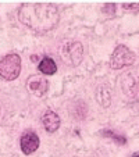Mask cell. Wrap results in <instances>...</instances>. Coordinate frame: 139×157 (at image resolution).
I'll return each instance as SVG.
<instances>
[{
	"label": "cell",
	"mask_w": 139,
	"mask_h": 157,
	"mask_svg": "<svg viewBox=\"0 0 139 157\" xmlns=\"http://www.w3.org/2000/svg\"><path fill=\"white\" fill-rule=\"evenodd\" d=\"M18 20L33 32L46 33L57 27L60 13L52 3H24L18 9Z\"/></svg>",
	"instance_id": "1"
},
{
	"label": "cell",
	"mask_w": 139,
	"mask_h": 157,
	"mask_svg": "<svg viewBox=\"0 0 139 157\" xmlns=\"http://www.w3.org/2000/svg\"><path fill=\"white\" fill-rule=\"evenodd\" d=\"M21 72V57L15 53L6 54L0 59V78L4 81H14Z\"/></svg>",
	"instance_id": "2"
},
{
	"label": "cell",
	"mask_w": 139,
	"mask_h": 157,
	"mask_svg": "<svg viewBox=\"0 0 139 157\" xmlns=\"http://www.w3.org/2000/svg\"><path fill=\"white\" fill-rule=\"evenodd\" d=\"M83 48L82 43L77 40H68L60 48V56L61 61L68 67H77L82 60Z\"/></svg>",
	"instance_id": "3"
},
{
	"label": "cell",
	"mask_w": 139,
	"mask_h": 157,
	"mask_svg": "<svg viewBox=\"0 0 139 157\" xmlns=\"http://www.w3.org/2000/svg\"><path fill=\"white\" fill-rule=\"evenodd\" d=\"M135 61L136 54L124 44H118L110 57V67H111V70H121L122 67L132 65Z\"/></svg>",
	"instance_id": "4"
},
{
	"label": "cell",
	"mask_w": 139,
	"mask_h": 157,
	"mask_svg": "<svg viewBox=\"0 0 139 157\" xmlns=\"http://www.w3.org/2000/svg\"><path fill=\"white\" fill-rule=\"evenodd\" d=\"M27 90L31 93V95L36 96V98H42L48 93L49 90V82L48 79L42 75H29L27 79Z\"/></svg>",
	"instance_id": "5"
},
{
	"label": "cell",
	"mask_w": 139,
	"mask_h": 157,
	"mask_svg": "<svg viewBox=\"0 0 139 157\" xmlns=\"http://www.w3.org/2000/svg\"><path fill=\"white\" fill-rule=\"evenodd\" d=\"M20 145H21V150H22L24 154H32L39 147V136L35 132H32V131H27V132L22 133Z\"/></svg>",
	"instance_id": "6"
},
{
	"label": "cell",
	"mask_w": 139,
	"mask_h": 157,
	"mask_svg": "<svg viewBox=\"0 0 139 157\" xmlns=\"http://www.w3.org/2000/svg\"><path fill=\"white\" fill-rule=\"evenodd\" d=\"M42 124H43V128L48 131L49 133L56 132L60 127L59 114L54 113V111H52V110H48V111L42 116Z\"/></svg>",
	"instance_id": "7"
},
{
	"label": "cell",
	"mask_w": 139,
	"mask_h": 157,
	"mask_svg": "<svg viewBox=\"0 0 139 157\" xmlns=\"http://www.w3.org/2000/svg\"><path fill=\"white\" fill-rule=\"evenodd\" d=\"M124 92H127V95L132 96V98L139 99V77L132 78V74L124 75Z\"/></svg>",
	"instance_id": "8"
},
{
	"label": "cell",
	"mask_w": 139,
	"mask_h": 157,
	"mask_svg": "<svg viewBox=\"0 0 139 157\" xmlns=\"http://www.w3.org/2000/svg\"><path fill=\"white\" fill-rule=\"evenodd\" d=\"M96 100L102 107H109L111 104V92L107 85H102L96 90Z\"/></svg>",
	"instance_id": "9"
},
{
	"label": "cell",
	"mask_w": 139,
	"mask_h": 157,
	"mask_svg": "<svg viewBox=\"0 0 139 157\" xmlns=\"http://www.w3.org/2000/svg\"><path fill=\"white\" fill-rule=\"evenodd\" d=\"M38 68H39V71L44 75H53V74H56V71H57V65L52 57H43V59L41 60V63H39Z\"/></svg>",
	"instance_id": "10"
},
{
	"label": "cell",
	"mask_w": 139,
	"mask_h": 157,
	"mask_svg": "<svg viewBox=\"0 0 139 157\" xmlns=\"http://www.w3.org/2000/svg\"><path fill=\"white\" fill-rule=\"evenodd\" d=\"M100 133L103 135V136L110 138V139L115 140V142L118 143V145H127V138L122 136V135H118V133L113 132V131H110V129H104V131H102Z\"/></svg>",
	"instance_id": "11"
},
{
	"label": "cell",
	"mask_w": 139,
	"mask_h": 157,
	"mask_svg": "<svg viewBox=\"0 0 139 157\" xmlns=\"http://www.w3.org/2000/svg\"><path fill=\"white\" fill-rule=\"evenodd\" d=\"M122 9L124 10H138L139 4H122Z\"/></svg>",
	"instance_id": "12"
},
{
	"label": "cell",
	"mask_w": 139,
	"mask_h": 157,
	"mask_svg": "<svg viewBox=\"0 0 139 157\" xmlns=\"http://www.w3.org/2000/svg\"><path fill=\"white\" fill-rule=\"evenodd\" d=\"M38 60H39L38 56H32V61H38Z\"/></svg>",
	"instance_id": "13"
},
{
	"label": "cell",
	"mask_w": 139,
	"mask_h": 157,
	"mask_svg": "<svg viewBox=\"0 0 139 157\" xmlns=\"http://www.w3.org/2000/svg\"><path fill=\"white\" fill-rule=\"evenodd\" d=\"M132 157H139V154H133V156Z\"/></svg>",
	"instance_id": "14"
}]
</instances>
